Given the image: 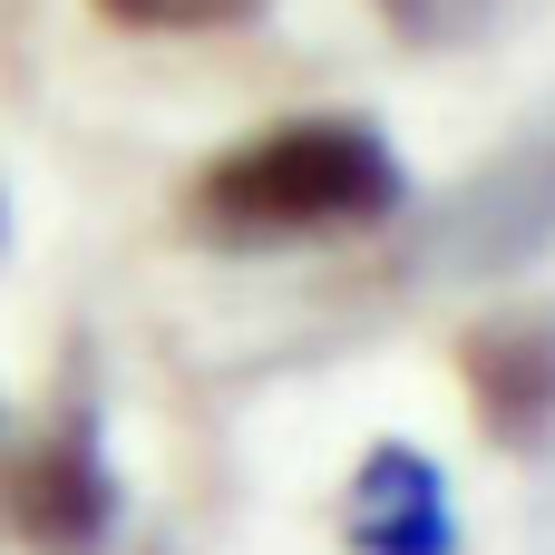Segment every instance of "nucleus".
<instances>
[{
    "label": "nucleus",
    "instance_id": "obj_4",
    "mask_svg": "<svg viewBox=\"0 0 555 555\" xmlns=\"http://www.w3.org/2000/svg\"><path fill=\"white\" fill-rule=\"evenodd\" d=\"M459 380L498 449H555V302L488 312L459 341Z\"/></svg>",
    "mask_w": 555,
    "mask_h": 555
},
{
    "label": "nucleus",
    "instance_id": "obj_5",
    "mask_svg": "<svg viewBox=\"0 0 555 555\" xmlns=\"http://www.w3.org/2000/svg\"><path fill=\"white\" fill-rule=\"evenodd\" d=\"M341 546L351 555H459L449 468L410 439H380L341 488Z\"/></svg>",
    "mask_w": 555,
    "mask_h": 555
},
{
    "label": "nucleus",
    "instance_id": "obj_7",
    "mask_svg": "<svg viewBox=\"0 0 555 555\" xmlns=\"http://www.w3.org/2000/svg\"><path fill=\"white\" fill-rule=\"evenodd\" d=\"M98 20L117 29H146V39H195V29H244L263 20V0H88Z\"/></svg>",
    "mask_w": 555,
    "mask_h": 555
},
{
    "label": "nucleus",
    "instance_id": "obj_8",
    "mask_svg": "<svg viewBox=\"0 0 555 555\" xmlns=\"http://www.w3.org/2000/svg\"><path fill=\"white\" fill-rule=\"evenodd\" d=\"M537 555H555V498L537 507Z\"/></svg>",
    "mask_w": 555,
    "mask_h": 555
},
{
    "label": "nucleus",
    "instance_id": "obj_6",
    "mask_svg": "<svg viewBox=\"0 0 555 555\" xmlns=\"http://www.w3.org/2000/svg\"><path fill=\"white\" fill-rule=\"evenodd\" d=\"M380 20H390L410 49H478V39H498L507 20H527V0H380Z\"/></svg>",
    "mask_w": 555,
    "mask_h": 555
},
{
    "label": "nucleus",
    "instance_id": "obj_9",
    "mask_svg": "<svg viewBox=\"0 0 555 555\" xmlns=\"http://www.w3.org/2000/svg\"><path fill=\"white\" fill-rule=\"evenodd\" d=\"M0 234H10V205H0Z\"/></svg>",
    "mask_w": 555,
    "mask_h": 555
},
{
    "label": "nucleus",
    "instance_id": "obj_1",
    "mask_svg": "<svg viewBox=\"0 0 555 555\" xmlns=\"http://www.w3.org/2000/svg\"><path fill=\"white\" fill-rule=\"evenodd\" d=\"M410 205V166L371 117H283L263 137H234L185 185V234L215 254H283L371 234Z\"/></svg>",
    "mask_w": 555,
    "mask_h": 555
},
{
    "label": "nucleus",
    "instance_id": "obj_3",
    "mask_svg": "<svg viewBox=\"0 0 555 555\" xmlns=\"http://www.w3.org/2000/svg\"><path fill=\"white\" fill-rule=\"evenodd\" d=\"M117 468L98 439V410L68 400L20 459H0V546L20 555H107L117 537Z\"/></svg>",
    "mask_w": 555,
    "mask_h": 555
},
{
    "label": "nucleus",
    "instance_id": "obj_2",
    "mask_svg": "<svg viewBox=\"0 0 555 555\" xmlns=\"http://www.w3.org/2000/svg\"><path fill=\"white\" fill-rule=\"evenodd\" d=\"M546 254H555V107H537L449 195H429L410 215L400 273H420V283H507Z\"/></svg>",
    "mask_w": 555,
    "mask_h": 555
}]
</instances>
